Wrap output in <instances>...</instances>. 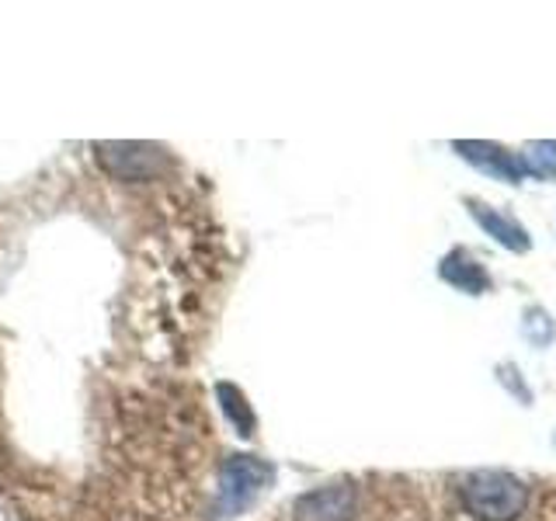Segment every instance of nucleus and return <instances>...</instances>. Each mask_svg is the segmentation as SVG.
Wrapping results in <instances>:
<instances>
[{"label":"nucleus","mask_w":556,"mask_h":521,"mask_svg":"<svg viewBox=\"0 0 556 521\" xmlns=\"http://www.w3.org/2000/svg\"><path fill=\"white\" fill-rule=\"evenodd\" d=\"M459 511L473 521H518L529 514L532 491L526 480L511 473H497V469H480V473H466L456 483Z\"/></svg>","instance_id":"nucleus-1"},{"label":"nucleus","mask_w":556,"mask_h":521,"mask_svg":"<svg viewBox=\"0 0 556 521\" xmlns=\"http://www.w3.org/2000/svg\"><path fill=\"white\" fill-rule=\"evenodd\" d=\"M292 521H362L365 491L355 480H338L292 500Z\"/></svg>","instance_id":"nucleus-2"},{"label":"nucleus","mask_w":556,"mask_h":521,"mask_svg":"<svg viewBox=\"0 0 556 521\" xmlns=\"http://www.w3.org/2000/svg\"><path fill=\"white\" fill-rule=\"evenodd\" d=\"M268 480H271V466H265L257 456H233L223 466V476H219L223 504L226 508H243Z\"/></svg>","instance_id":"nucleus-3"},{"label":"nucleus","mask_w":556,"mask_h":521,"mask_svg":"<svg viewBox=\"0 0 556 521\" xmlns=\"http://www.w3.org/2000/svg\"><path fill=\"white\" fill-rule=\"evenodd\" d=\"M456 150L466 156V161H473L477 167L504 174V181H521V164H518V156L508 150L491 147V143H456Z\"/></svg>","instance_id":"nucleus-4"},{"label":"nucleus","mask_w":556,"mask_h":521,"mask_svg":"<svg viewBox=\"0 0 556 521\" xmlns=\"http://www.w3.org/2000/svg\"><path fill=\"white\" fill-rule=\"evenodd\" d=\"M216 396H219L223 414L233 421V428L251 439V434H254V410H251V404H248V396H243L237 386H230V382H219V386H216Z\"/></svg>","instance_id":"nucleus-5"},{"label":"nucleus","mask_w":556,"mask_h":521,"mask_svg":"<svg viewBox=\"0 0 556 521\" xmlns=\"http://www.w3.org/2000/svg\"><path fill=\"white\" fill-rule=\"evenodd\" d=\"M473 213H477V219L486 226V230H491L497 240L508 243L511 251H526V247H529V237L521 233V226H518V223H511V219L497 216L494 208H486V205H480V202H473Z\"/></svg>","instance_id":"nucleus-6"},{"label":"nucleus","mask_w":556,"mask_h":521,"mask_svg":"<svg viewBox=\"0 0 556 521\" xmlns=\"http://www.w3.org/2000/svg\"><path fill=\"white\" fill-rule=\"evenodd\" d=\"M521 174H539V178H553L556 174V143H532L518 156Z\"/></svg>","instance_id":"nucleus-7"}]
</instances>
